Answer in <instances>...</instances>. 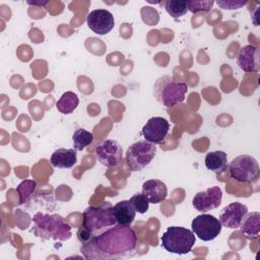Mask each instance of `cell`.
Returning a JSON list of instances; mask_svg holds the SVG:
<instances>
[{
	"mask_svg": "<svg viewBox=\"0 0 260 260\" xmlns=\"http://www.w3.org/2000/svg\"><path fill=\"white\" fill-rule=\"evenodd\" d=\"M137 245V236L130 225L116 223L88 242L80 251L86 259H120L131 256Z\"/></svg>",
	"mask_w": 260,
	"mask_h": 260,
	"instance_id": "obj_1",
	"label": "cell"
},
{
	"mask_svg": "<svg viewBox=\"0 0 260 260\" xmlns=\"http://www.w3.org/2000/svg\"><path fill=\"white\" fill-rule=\"evenodd\" d=\"M34 233L37 237L56 241H66L71 237V226L59 214L38 212L32 217Z\"/></svg>",
	"mask_w": 260,
	"mask_h": 260,
	"instance_id": "obj_2",
	"label": "cell"
},
{
	"mask_svg": "<svg viewBox=\"0 0 260 260\" xmlns=\"http://www.w3.org/2000/svg\"><path fill=\"white\" fill-rule=\"evenodd\" d=\"M188 92V85L172 75H162L153 84V95L167 108L183 103Z\"/></svg>",
	"mask_w": 260,
	"mask_h": 260,
	"instance_id": "obj_3",
	"label": "cell"
},
{
	"mask_svg": "<svg viewBox=\"0 0 260 260\" xmlns=\"http://www.w3.org/2000/svg\"><path fill=\"white\" fill-rule=\"evenodd\" d=\"M110 202L100 206H88L82 213V225L93 237L116 224Z\"/></svg>",
	"mask_w": 260,
	"mask_h": 260,
	"instance_id": "obj_4",
	"label": "cell"
},
{
	"mask_svg": "<svg viewBox=\"0 0 260 260\" xmlns=\"http://www.w3.org/2000/svg\"><path fill=\"white\" fill-rule=\"evenodd\" d=\"M161 246L170 253L185 255L191 252L196 237L192 231L184 226H169L160 238Z\"/></svg>",
	"mask_w": 260,
	"mask_h": 260,
	"instance_id": "obj_5",
	"label": "cell"
},
{
	"mask_svg": "<svg viewBox=\"0 0 260 260\" xmlns=\"http://www.w3.org/2000/svg\"><path fill=\"white\" fill-rule=\"evenodd\" d=\"M229 172L232 179L240 183H255L260 174L257 159L248 154H241L232 159L229 165Z\"/></svg>",
	"mask_w": 260,
	"mask_h": 260,
	"instance_id": "obj_6",
	"label": "cell"
},
{
	"mask_svg": "<svg viewBox=\"0 0 260 260\" xmlns=\"http://www.w3.org/2000/svg\"><path fill=\"white\" fill-rule=\"evenodd\" d=\"M156 153V146L146 140L132 143L125 153V160L132 172H138L147 167Z\"/></svg>",
	"mask_w": 260,
	"mask_h": 260,
	"instance_id": "obj_7",
	"label": "cell"
},
{
	"mask_svg": "<svg viewBox=\"0 0 260 260\" xmlns=\"http://www.w3.org/2000/svg\"><path fill=\"white\" fill-rule=\"evenodd\" d=\"M94 155L103 166L115 168L122 162L123 149L117 140L107 138L96 144Z\"/></svg>",
	"mask_w": 260,
	"mask_h": 260,
	"instance_id": "obj_8",
	"label": "cell"
},
{
	"mask_svg": "<svg viewBox=\"0 0 260 260\" xmlns=\"http://www.w3.org/2000/svg\"><path fill=\"white\" fill-rule=\"evenodd\" d=\"M192 232L202 241L208 242L214 240L221 232V223L218 218L211 214L203 213L197 215L191 223Z\"/></svg>",
	"mask_w": 260,
	"mask_h": 260,
	"instance_id": "obj_9",
	"label": "cell"
},
{
	"mask_svg": "<svg viewBox=\"0 0 260 260\" xmlns=\"http://www.w3.org/2000/svg\"><path fill=\"white\" fill-rule=\"evenodd\" d=\"M170 130V123L162 117H151L144 124L141 133L146 141L159 144L165 141Z\"/></svg>",
	"mask_w": 260,
	"mask_h": 260,
	"instance_id": "obj_10",
	"label": "cell"
},
{
	"mask_svg": "<svg viewBox=\"0 0 260 260\" xmlns=\"http://www.w3.org/2000/svg\"><path fill=\"white\" fill-rule=\"evenodd\" d=\"M87 26L96 35L109 34L115 26V19L112 12L107 9H94L86 17Z\"/></svg>",
	"mask_w": 260,
	"mask_h": 260,
	"instance_id": "obj_11",
	"label": "cell"
},
{
	"mask_svg": "<svg viewBox=\"0 0 260 260\" xmlns=\"http://www.w3.org/2000/svg\"><path fill=\"white\" fill-rule=\"evenodd\" d=\"M221 199L222 191L220 187L213 186L196 193L192 199V205L196 210L205 212L217 208L221 203Z\"/></svg>",
	"mask_w": 260,
	"mask_h": 260,
	"instance_id": "obj_12",
	"label": "cell"
},
{
	"mask_svg": "<svg viewBox=\"0 0 260 260\" xmlns=\"http://www.w3.org/2000/svg\"><path fill=\"white\" fill-rule=\"evenodd\" d=\"M248 213V207L240 202H232L228 204L220 212L219 221L221 225L228 229H238Z\"/></svg>",
	"mask_w": 260,
	"mask_h": 260,
	"instance_id": "obj_13",
	"label": "cell"
},
{
	"mask_svg": "<svg viewBox=\"0 0 260 260\" xmlns=\"http://www.w3.org/2000/svg\"><path fill=\"white\" fill-rule=\"evenodd\" d=\"M260 49L255 45L243 46L237 56L239 67L247 73H257L259 71Z\"/></svg>",
	"mask_w": 260,
	"mask_h": 260,
	"instance_id": "obj_14",
	"label": "cell"
},
{
	"mask_svg": "<svg viewBox=\"0 0 260 260\" xmlns=\"http://www.w3.org/2000/svg\"><path fill=\"white\" fill-rule=\"evenodd\" d=\"M142 193L148 198L149 203L158 204L168 196L167 185L157 179L147 180L142 185Z\"/></svg>",
	"mask_w": 260,
	"mask_h": 260,
	"instance_id": "obj_15",
	"label": "cell"
},
{
	"mask_svg": "<svg viewBox=\"0 0 260 260\" xmlns=\"http://www.w3.org/2000/svg\"><path fill=\"white\" fill-rule=\"evenodd\" d=\"M50 162L58 169H70L77 162V153L74 148H58L51 157Z\"/></svg>",
	"mask_w": 260,
	"mask_h": 260,
	"instance_id": "obj_16",
	"label": "cell"
},
{
	"mask_svg": "<svg viewBox=\"0 0 260 260\" xmlns=\"http://www.w3.org/2000/svg\"><path fill=\"white\" fill-rule=\"evenodd\" d=\"M113 214L116 219V223L123 225H131L135 219L136 211L129 200H122L116 203L113 207Z\"/></svg>",
	"mask_w": 260,
	"mask_h": 260,
	"instance_id": "obj_17",
	"label": "cell"
},
{
	"mask_svg": "<svg viewBox=\"0 0 260 260\" xmlns=\"http://www.w3.org/2000/svg\"><path fill=\"white\" fill-rule=\"evenodd\" d=\"M239 229L241 233L249 240L258 238L260 233V213L258 211L247 213Z\"/></svg>",
	"mask_w": 260,
	"mask_h": 260,
	"instance_id": "obj_18",
	"label": "cell"
},
{
	"mask_svg": "<svg viewBox=\"0 0 260 260\" xmlns=\"http://www.w3.org/2000/svg\"><path fill=\"white\" fill-rule=\"evenodd\" d=\"M205 166L209 171L215 174L223 173L228 170L226 153L221 150L207 152L205 155Z\"/></svg>",
	"mask_w": 260,
	"mask_h": 260,
	"instance_id": "obj_19",
	"label": "cell"
},
{
	"mask_svg": "<svg viewBox=\"0 0 260 260\" xmlns=\"http://www.w3.org/2000/svg\"><path fill=\"white\" fill-rule=\"evenodd\" d=\"M78 105L79 99L77 94L73 91H65L56 103V108L60 113L68 115L71 114L78 107Z\"/></svg>",
	"mask_w": 260,
	"mask_h": 260,
	"instance_id": "obj_20",
	"label": "cell"
},
{
	"mask_svg": "<svg viewBox=\"0 0 260 260\" xmlns=\"http://www.w3.org/2000/svg\"><path fill=\"white\" fill-rule=\"evenodd\" d=\"M37 189V182L35 180H23L19 183V185L16 187V192L18 194L19 198V204H25L27 203L32 195L35 194V191Z\"/></svg>",
	"mask_w": 260,
	"mask_h": 260,
	"instance_id": "obj_21",
	"label": "cell"
},
{
	"mask_svg": "<svg viewBox=\"0 0 260 260\" xmlns=\"http://www.w3.org/2000/svg\"><path fill=\"white\" fill-rule=\"evenodd\" d=\"M72 141H73V147L77 151L83 150L85 147H87L89 144L93 141V134L85 129L79 128L76 129L72 135Z\"/></svg>",
	"mask_w": 260,
	"mask_h": 260,
	"instance_id": "obj_22",
	"label": "cell"
},
{
	"mask_svg": "<svg viewBox=\"0 0 260 260\" xmlns=\"http://www.w3.org/2000/svg\"><path fill=\"white\" fill-rule=\"evenodd\" d=\"M165 8L167 12L174 18L181 17L188 11L187 1L184 0H169L166 2Z\"/></svg>",
	"mask_w": 260,
	"mask_h": 260,
	"instance_id": "obj_23",
	"label": "cell"
},
{
	"mask_svg": "<svg viewBox=\"0 0 260 260\" xmlns=\"http://www.w3.org/2000/svg\"><path fill=\"white\" fill-rule=\"evenodd\" d=\"M129 201L132 203L134 209L136 212L143 214L145 213L149 208V200L148 198L141 192V193H135Z\"/></svg>",
	"mask_w": 260,
	"mask_h": 260,
	"instance_id": "obj_24",
	"label": "cell"
},
{
	"mask_svg": "<svg viewBox=\"0 0 260 260\" xmlns=\"http://www.w3.org/2000/svg\"><path fill=\"white\" fill-rule=\"evenodd\" d=\"M214 2L211 1H187L188 10L192 13H197L199 11H209L213 6Z\"/></svg>",
	"mask_w": 260,
	"mask_h": 260,
	"instance_id": "obj_25",
	"label": "cell"
},
{
	"mask_svg": "<svg viewBox=\"0 0 260 260\" xmlns=\"http://www.w3.org/2000/svg\"><path fill=\"white\" fill-rule=\"evenodd\" d=\"M216 4L222 9L235 10L242 8L244 5L247 4V1H239V0H218Z\"/></svg>",
	"mask_w": 260,
	"mask_h": 260,
	"instance_id": "obj_26",
	"label": "cell"
},
{
	"mask_svg": "<svg viewBox=\"0 0 260 260\" xmlns=\"http://www.w3.org/2000/svg\"><path fill=\"white\" fill-rule=\"evenodd\" d=\"M47 3V1H44V2H27V4H30V5H45Z\"/></svg>",
	"mask_w": 260,
	"mask_h": 260,
	"instance_id": "obj_27",
	"label": "cell"
}]
</instances>
